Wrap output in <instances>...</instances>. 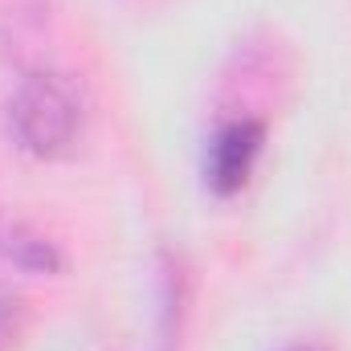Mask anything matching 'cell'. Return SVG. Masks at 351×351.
<instances>
[{"label": "cell", "mask_w": 351, "mask_h": 351, "mask_svg": "<svg viewBox=\"0 0 351 351\" xmlns=\"http://www.w3.org/2000/svg\"><path fill=\"white\" fill-rule=\"evenodd\" d=\"M262 139H265V127L258 119H233L217 131L213 147H208V184L229 196L237 192L250 172H254V160L262 152Z\"/></svg>", "instance_id": "7a4b0ae2"}, {"label": "cell", "mask_w": 351, "mask_h": 351, "mask_svg": "<svg viewBox=\"0 0 351 351\" xmlns=\"http://www.w3.org/2000/svg\"><path fill=\"white\" fill-rule=\"evenodd\" d=\"M294 351H319V348H294Z\"/></svg>", "instance_id": "5b68a950"}, {"label": "cell", "mask_w": 351, "mask_h": 351, "mask_svg": "<svg viewBox=\"0 0 351 351\" xmlns=\"http://www.w3.org/2000/svg\"><path fill=\"white\" fill-rule=\"evenodd\" d=\"M4 335H8V306L0 302V348H4Z\"/></svg>", "instance_id": "277c9868"}, {"label": "cell", "mask_w": 351, "mask_h": 351, "mask_svg": "<svg viewBox=\"0 0 351 351\" xmlns=\"http://www.w3.org/2000/svg\"><path fill=\"white\" fill-rule=\"evenodd\" d=\"M12 250H16L21 265H33V269H53V265H58L53 245H49V241H41V237H16V241H12Z\"/></svg>", "instance_id": "3957f363"}, {"label": "cell", "mask_w": 351, "mask_h": 351, "mask_svg": "<svg viewBox=\"0 0 351 351\" xmlns=\"http://www.w3.org/2000/svg\"><path fill=\"white\" fill-rule=\"evenodd\" d=\"M8 123L25 152L53 160L70 152L82 135V98L70 86V78L37 70L16 86L8 102Z\"/></svg>", "instance_id": "6da1fadb"}]
</instances>
